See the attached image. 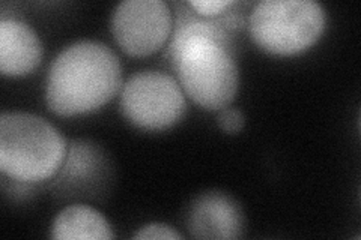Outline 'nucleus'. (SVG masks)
<instances>
[{
  "mask_svg": "<svg viewBox=\"0 0 361 240\" xmlns=\"http://www.w3.org/2000/svg\"><path fill=\"white\" fill-rule=\"evenodd\" d=\"M217 123L220 125V128L223 131L229 132V134H236L244 128L245 119H244V114L241 110L226 107L219 111Z\"/></svg>",
  "mask_w": 361,
  "mask_h": 240,
  "instance_id": "12",
  "label": "nucleus"
},
{
  "mask_svg": "<svg viewBox=\"0 0 361 240\" xmlns=\"http://www.w3.org/2000/svg\"><path fill=\"white\" fill-rule=\"evenodd\" d=\"M324 29L325 11L314 0H262L248 18V30L257 47L276 56L306 51Z\"/></svg>",
  "mask_w": 361,
  "mask_h": 240,
  "instance_id": "3",
  "label": "nucleus"
},
{
  "mask_svg": "<svg viewBox=\"0 0 361 240\" xmlns=\"http://www.w3.org/2000/svg\"><path fill=\"white\" fill-rule=\"evenodd\" d=\"M172 30V11L163 0H126L113 11V37L130 56L143 57L160 50Z\"/></svg>",
  "mask_w": 361,
  "mask_h": 240,
  "instance_id": "5",
  "label": "nucleus"
},
{
  "mask_svg": "<svg viewBox=\"0 0 361 240\" xmlns=\"http://www.w3.org/2000/svg\"><path fill=\"white\" fill-rule=\"evenodd\" d=\"M134 239H137V240H154V239L179 240V239H183V236H180V233H178L171 225L154 222V224L142 227L140 230L134 234Z\"/></svg>",
  "mask_w": 361,
  "mask_h": 240,
  "instance_id": "11",
  "label": "nucleus"
},
{
  "mask_svg": "<svg viewBox=\"0 0 361 240\" xmlns=\"http://www.w3.org/2000/svg\"><path fill=\"white\" fill-rule=\"evenodd\" d=\"M63 135L30 113L0 116V170L11 180L37 184L58 175L65 156Z\"/></svg>",
  "mask_w": 361,
  "mask_h": 240,
  "instance_id": "2",
  "label": "nucleus"
},
{
  "mask_svg": "<svg viewBox=\"0 0 361 240\" xmlns=\"http://www.w3.org/2000/svg\"><path fill=\"white\" fill-rule=\"evenodd\" d=\"M122 66L111 49L98 41H77L53 61L45 83V101L58 116L92 113L115 96Z\"/></svg>",
  "mask_w": 361,
  "mask_h": 240,
  "instance_id": "1",
  "label": "nucleus"
},
{
  "mask_svg": "<svg viewBox=\"0 0 361 240\" xmlns=\"http://www.w3.org/2000/svg\"><path fill=\"white\" fill-rule=\"evenodd\" d=\"M41 59L42 44L35 30L21 20H0V71L4 75H26Z\"/></svg>",
  "mask_w": 361,
  "mask_h": 240,
  "instance_id": "8",
  "label": "nucleus"
},
{
  "mask_svg": "<svg viewBox=\"0 0 361 240\" xmlns=\"http://www.w3.org/2000/svg\"><path fill=\"white\" fill-rule=\"evenodd\" d=\"M51 237L58 240H109L115 239V233L97 209L85 204H73L56 216L51 227Z\"/></svg>",
  "mask_w": 361,
  "mask_h": 240,
  "instance_id": "9",
  "label": "nucleus"
},
{
  "mask_svg": "<svg viewBox=\"0 0 361 240\" xmlns=\"http://www.w3.org/2000/svg\"><path fill=\"white\" fill-rule=\"evenodd\" d=\"M109 161L94 143L74 141L58 171L56 185L71 194L97 192L109 179Z\"/></svg>",
  "mask_w": 361,
  "mask_h": 240,
  "instance_id": "7",
  "label": "nucleus"
},
{
  "mask_svg": "<svg viewBox=\"0 0 361 240\" xmlns=\"http://www.w3.org/2000/svg\"><path fill=\"white\" fill-rule=\"evenodd\" d=\"M187 5L202 17H219L236 5L233 0H188Z\"/></svg>",
  "mask_w": 361,
  "mask_h": 240,
  "instance_id": "10",
  "label": "nucleus"
},
{
  "mask_svg": "<svg viewBox=\"0 0 361 240\" xmlns=\"http://www.w3.org/2000/svg\"><path fill=\"white\" fill-rule=\"evenodd\" d=\"M187 228L196 239H240L244 232V213L229 194L208 191L191 203Z\"/></svg>",
  "mask_w": 361,
  "mask_h": 240,
  "instance_id": "6",
  "label": "nucleus"
},
{
  "mask_svg": "<svg viewBox=\"0 0 361 240\" xmlns=\"http://www.w3.org/2000/svg\"><path fill=\"white\" fill-rule=\"evenodd\" d=\"M121 108L137 128L161 131L183 119L187 102L178 80L160 71H140L123 84Z\"/></svg>",
  "mask_w": 361,
  "mask_h": 240,
  "instance_id": "4",
  "label": "nucleus"
}]
</instances>
